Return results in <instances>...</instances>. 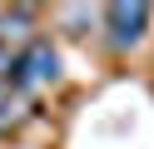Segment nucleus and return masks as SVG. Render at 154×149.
I'll list each match as a JSON object with an SVG mask.
<instances>
[{
  "mask_svg": "<svg viewBox=\"0 0 154 149\" xmlns=\"http://www.w3.org/2000/svg\"><path fill=\"white\" fill-rule=\"evenodd\" d=\"M0 79H5L10 95H30V89H40V85H55V79H60V55H55V45L35 35L30 45H20L10 60H5V75Z\"/></svg>",
  "mask_w": 154,
  "mask_h": 149,
  "instance_id": "obj_1",
  "label": "nucleus"
},
{
  "mask_svg": "<svg viewBox=\"0 0 154 149\" xmlns=\"http://www.w3.org/2000/svg\"><path fill=\"white\" fill-rule=\"evenodd\" d=\"M104 30H109V50H134L149 30V5H104Z\"/></svg>",
  "mask_w": 154,
  "mask_h": 149,
  "instance_id": "obj_2",
  "label": "nucleus"
},
{
  "mask_svg": "<svg viewBox=\"0 0 154 149\" xmlns=\"http://www.w3.org/2000/svg\"><path fill=\"white\" fill-rule=\"evenodd\" d=\"M5 60H10V55H5V40H0V75H5Z\"/></svg>",
  "mask_w": 154,
  "mask_h": 149,
  "instance_id": "obj_3",
  "label": "nucleus"
}]
</instances>
